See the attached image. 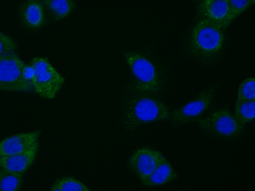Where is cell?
Here are the masks:
<instances>
[{
    "label": "cell",
    "mask_w": 255,
    "mask_h": 191,
    "mask_svg": "<svg viewBox=\"0 0 255 191\" xmlns=\"http://www.w3.org/2000/svg\"><path fill=\"white\" fill-rule=\"evenodd\" d=\"M238 99L255 100V79L254 77L246 79L240 84L238 91Z\"/></svg>",
    "instance_id": "ac0fdd59"
},
{
    "label": "cell",
    "mask_w": 255,
    "mask_h": 191,
    "mask_svg": "<svg viewBox=\"0 0 255 191\" xmlns=\"http://www.w3.org/2000/svg\"><path fill=\"white\" fill-rule=\"evenodd\" d=\"M255 3V0H228V14L224 28L228 27L237 17Z\"/></svg>",
    "instance_id": "e0dca14e"
},
{
    "label": "cell",
    "mask_w": 255,
    "mask_h": 191,
    "mask_svg": "<svg viewBox=\"0 0 255 191\" xmlns=\"http://www.w3.org/2000/svg\"><path fill=\"white\" fill-rule=\"evenodd\" d=\"M198 12L201 18L207 19L223 29L228 14V0H206L198 6Z\"/></svg>",
    "instance_id": "8fae6325"
},
{
    "label": "cell",
    "mask_w": 255,
    "mask_h": 191,
    "mask_svg": "<svg viewBox=\"0 0 255 191\" xmlns=\"http://www.w3.org/2000/svg\"><path fill=\"white\" fill-rule=\"evenodd\" d=\"M162 156L159 151L142 148L134 152L128 163L130 168L142 182L153 173Z\"/></svg>",
    "instance_id": "ba28073f"
},
{
    "label": "cell",
    "mask_w": 255,
    "mask_h": 191,
    "mask_svg": "<svg viewBox=\"0 0 255 191\" xmlns=\"http://www.w3.org/2000/svg\"><path fill=\"white\" fill-rule=\"evenodd\" d=\"M29 64L34 70L31 82L35 92L44 98L54 97L64 83V78L46 58L35 57Z\"/></svg>",
    "instance_id": "277c9868"
},
{
    "label": "cell",
    "mask_w": 255,
    "mask_h": 191,
    "mask_svg": "<svg viewBox=\"0 0 255 191\" xmlns=\"http://www.w3.org/2000/svg\"><path fill=\"white\" fill-rule=\"evenodd\" d=\"M234 116L238 123L242 126L253 120L255 116V100L237 99Z\"/></svg>",
    "instance_id": "9a60e30c"
},
{
    "label": "cell",
    "mask_w": 255,
    "mask_h": 191,
    "mask_svg": "<svg viewBox=\"0 0 255 191\" xmlns=\"http://www.w3.org/2000/svg\"><path fill=\"white\" fill-rule=\"evenodd\" d=\"M224 40L222 28L211 21L201 18L192 31L190 48L195 54L208 57L220 50Z\"/></svg>",
    "instance_id": "3957f363"
},
{
    "label": "cell",
    "mask_w": 255,
    "mask_h": 191,
    "mask_svg": "<svg viewBox=\"0 0 255 191\" xmlns=\"http://www.w3.org/2000/svg\"><path fill=\"white\" fill-rule=\"evenodd\" d=\"M124 113L128 123L132 126L164 121L170 116V112L163 103L144 95L128 100Z\"/></svg>",
    "instance_id": "6da1fadb"
},
{
    "label": "cell",
    "mask_w": 255,
    "mask_h": 191,
    "mask_svg": "<svg viewBox=\"0 0 255 191\" xmlns=\"http://www.w3.org/2000/svg\"><path fill=\"white\" fill-rule=\"evenodd\" d=\"M200 128L222 137H233L239 134L243 127L228 108H221L204 119L197 121Z\"/></svg>",
    "instance_id": "8992f818"
},
{
    "label": "cell",
    "mask_w": 255,
    "mask_h": 191,
    "mask_svg": "<svg viewBox=\"0 0 255 191\" xmlns=\"http://www.w3.org/2000/svg\"><path fill=\"white\" fill-rule=\"evenodd\" d=\"M52 13L55 20H60L68 15L74 9L75 2L69 0H40Z\"/></svg>",
    "instance_id": "5bb4252c"
},
{
    "label": "cell",
    "mask_w": 255,
    "mask_h": 191,
    "mask_svg": "<svg viewBox=\"0 0 255 191\" xmlns=\"http://www.w3.org/2000/svg\"><path fill=\"white\" fill-rule=\"evenodd\" d=\"M177 178V175L170 163L162 156L153 173L141 182L146 186H155L169 183Z\"/></svg>",
    "instance_id": "4fadbf2b"
},
{
    "label": "cell",
    "mask_w": 255,
    "mask_h": 191,
    "mask_svg": "<svg viewBox=\"0 0 255 191\" xmlns=\"http://www.w3.org/2000/svg\"><path fill=\"white\" fill-rule=\"evenodd\" d=\"M0 169H1V167L0 166Z\"/></svg>",
    "instance_id": "603a6c76"
},
{
    "label": "cell",
    "mask_w": 255,
    "mask_h": 191,
    "mask_svg": "<svg viewBox=\"0 0 255 191\" xmlns=\"http://www.w3.org/2000/svg\"><path fill=\"white\" fill-rule=\"evenodd\" d=\"M62 191H90L83 183L72 177L58 179Z\"/></svg>",
    "instance_id": "d6986e66"
},
{
    "label": "cell",
    "mask_w": 255,
    "mask_h": 191,
    "mask_svg": "<svg viewBox=\"0 0 255 191\" xmlns=\"http://www.w3.org/2000/svg\"><path fill=\"white\" fill-rule=\"evenodd\" d=\"M20 14L23 24L29 28L40 27L44 20L43 5L40 0H28L22 4Z\"/></svg>",
    "instance_id": "7c38bea8"
},
{
    "label": "cell",
    "mask_w": 255,
    "mask_h": 191,
    "mask_svg": "<svg viewBox=\"0 0 255 191\" xmlns=\"http://www.w3.org/2000/svg\"><path fill=\"white\" fill-rule=\"evenodd\" d=\"M16 45L9 36L0 31V57L6 53L14 52Z\"/></svg>",
    "instance_id": "ffe728a7"
},
{
    "label": "cell",
    "mask_w": 255,
    "mask_h": 191,
    "mask_svg": "<svg viewBox=\"0 0 255 191\" xmlns=\"http://www.w3.org/2000/svg\"><path fill=\"white\" fill-rule=\"evenodd\" d=\"M38 146L39 141L25 151L10 156L0 157V167L9 171L22 174L34 163Z\"/></svg>",
    "instance_id": "30bf717a"
},
{
    "label": "cell",
    "mask_w": 255,
    "mask_h": 191,
    "mask_svg": "<svg viewBox=\"0 0 255 191\" xmlns=\"http://www.w3.org/2000/svg\"><path fill=\"white\" fill-rule=\"evenodd\" d=\"M213 89L201 92L185 105L173 110L170 118L175 125H181L197 121L209 107L213 96Z\"/></svg>",
    "instance_id": "52a82bcc"
},
{
    "label": "cell",
    "mask_w": 255,
    "mask_h": 191,
    "mask_svg": "<svg viewBox=\"0 0 255 191\" xmlns=\"http://www.w3.org/2000/svg\"><path fill=\"white\" fill-rule=\"evenodd\" d=\"M22 183V174L1 168L0 191H18Z\"/></svg>",
    "instance_id": "2e32d148"
},
{
    "label": "cell",
    "mask_w": 255,
    "mask_h": 191,
    "mask_svg": "<svg viewBox=\"0 0 255 191\" xmlns=\"http://www.w3.org/2000/svg\"><path fill=\"white\" fill-rule=\"evenodd\" d=\"M50 191H62L60 188L58 179L54 182Z\"/></svg>",
    "instance_id": "7402d4cb"
},
{
    "label": "cell",
    "mask_w": 255,
    "mask_h": 191,
    "mask_svg": "<svg viewBox=\"0 0 255 191\" xmlns=\"http://www.w3.org/2000/svg\"><path fill=\"white\" fill-rule=\"evenodd\" d=\"M26 64L14 52H10L0 57V90L24 92L30 90L32 83L22 75Z\"/></svg>",
    "instance_id": "5b68a950"
},
{
    "label": "cell",
    "mask_w": 255,
    "mask_h": 191,
    "mask_svg": "<svg viewBox=\"0 0 255 191\" xmlns=\"http://www.w3.org/2000/svg\"><path fill=\"white\" fill-rule=\"evenodd\" d=\"M41 130L16 134L0 142V157L18 154L31 148L37 141Z\"/></svg>",
    "instance_id": "9c48e42d"
},
{
    "label": "cell",
    "mask_w": 255,
    "mask_h": 191,
    "mask_svg": "<svg viewBox=\"0 0 255 191\" xmlns=\"http://www.w3.org/2000/svg\"><path fill=\"white\" fill-rule=\"evenodd\" d=\"M22 75L26 80L31 82L34 76V70L32 66L29 64H25L23 68Z\"/></svg>",
    "instance_id": "44dd1931"
},
{
    "label": "cell",
    "mask_w": 255,
    "mask_h": 191,
    "mask_svg": "<svg viewBox=\"0 0 255 191\" xmlns=\"http://www.w3.org/2000/svg\"><path fill=\"white\" fill-rule=\"evenodd\" d=\"M122 53L129 67L133 89L140 93L158 91L160 78L152 63L142 55L134 51H124Z\"/></svg>",
    "instance_id": "7a4b0ae2"
}]
</instances>
